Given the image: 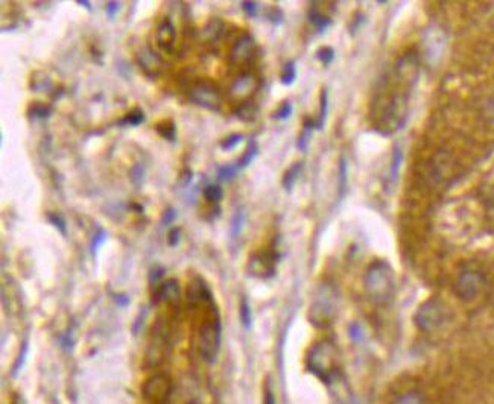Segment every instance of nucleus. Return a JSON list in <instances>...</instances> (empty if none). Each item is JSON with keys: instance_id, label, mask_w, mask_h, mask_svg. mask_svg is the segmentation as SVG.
Here are the masks:
<instances>
[{"instance_id": "a211bd4d", "label": "nucleus", "mask_w": 494, "mask_h": 404, "mask_svg": "<svg viewBox=\"0 0 494 404\" xmlns=\"http://www.w3.org/2000/svg\"><path fill=\"white\" fill-rule=\"evenodd\" d=\"M309 19H310V22L313 23V26H315V28H317L320 32L326 31V29L329 28V26L331 25V19H330V17L326 15V14H322V13L318 10L317 4H313L312 10H310V13H309Z\"/></svg>"}, {"instance_id": "f8f14e48", "label": "nucleus", "mask_w": 494, "mask_h": 404, "mask_svg": "<svg viewBox=\"0 0 494 404\" xmlns=\"http://www.w3.org/2000/svg\"><path fill=\"white\" fill-rule=\"evenodd\" d=\"M152 302L157 304L160 301L166 302L169 307L179 309V301H181V292H179V284L175 278H169L166 281H161L152 293Z\"/></svg>"}, {"instance_id": "393cba45", "label": "nucleus", "mask_w": 494, "mask_h": 404, "mask_svg": "<svg viewBox=\"0 0 494 404\" xmlns=\"http://www.w3.org/2000/svg\"><path fill=\"white\" fill-rule=\"evenodd\" d=\"M157 132H158L160 136L163 137V139H167L169 141H174V140H175V136H177L175 125H174L172 122H165V123H160L158 127H157Z\"/></svg>"}, {"instance_id": "9b49d317", "label": "nucleus", "mask_w": 494, "mask_h": 404, "mask_svg": "<svg viewBox=\"0 0 494 404\" xmlns=\"http://www.w3.org/2000/svg\"><path fill=\"white\" fill-rule=\"evenodd\" d=\"M256 52V41L249 34H244L235 41L230 52V64L231 66H242L245 62L251 61Z\"/></svg>"}, {"instance_id": "0eeeda50", "label": "nucleus", "mask_w": 494, "mask_h": 404, "mask_svg": "<svg viewBox=\"0 0 494 404\" xmlns=\"http://www.w3.org/2000/svg\"><path fill=\"white\" fill-rule=\"evenodd\" d=\"M336 315V304H335V293L331 292L330 287H322L321 293L313 301L309 312V318L313 326L320 328L329 327L334 322Z\"/></svg>"}, {"instance_id": "f704fd0d", "label": "nucleus", "mask_w": 494, "mask_h": 404, "mask_svg": "<svg viewBox=\"0 0 494 404\" xmlns=\"http://www.w3.org/2000/svg\"><path fill=\"white\" fill-rule=\"evenodd\" d=\"M291 113H292V105H291V102H284V104L280 106V110H278V111L275 113L274 118L278 119V120H286V119L291 116Z\"/></svg>"}, {"instance_id": "cd10ccee", "label": "nucleus", "mask_w": 494, "mask_h": 404, "mask_svg": "<svg viewBox=\"0 0 494 404\" xmlns=\"http://www.w3.org/2000/svg\"><path fill=\"white\" fill-rule=\"evenodd\" d=\"M239 170H240L239 165H227V166L219 167L218 175L222 181H231V179L238 175Z\"/></svg>"}, {"instance_id": "37998d69", "label": "nucleus", "mask_w": 494, "mask_h": 404, "mask_svg": "<svg viewBox=\"0 0 494 404\" xmlns=\"http://www.w3.org/2000/svg\"><path fill=\"white\" fill-rule=\"evenodd\" d=\"M175 216H177V214H175V210H174V209H169V210L165 213V216H163V222H165L166 225H167V223H170V222H172V221L175 219Z\"/></svg>"}, {"instance_id": "a878e982", "label": "nucleus", "mask_w": 494, "mask_h": 404, "mask_svg": "<svg viewBox=\"0 0 494 404\" xmlns=\"http://www.w3.org/2000/svg\"><path fill=\"white\" fill-rule=\"evenodd\" d=\"M257 149H259V148H257V143H256V141H251L248 149H247V152L244 154V157H242V158L238 161V165H239L240 169L247 167V166L251 163V161H253V160L256 158Z\"/></svg>"}, {"instance_id": "a18cd8bd", "label": "nucleus", "mask_w": 494, "mask_h": 404, "mask_svg": "<svg viewBox=\"0 0 494 404\" xmlns=\"http://www.w3.org/2000/svg\"><path fill=\"white\" fill-rule=\"evenodd\" d=\"M78 4H79V5H83L84 8H87V10H92V8H90V4H88V2H84V0H83V2H81V0H79Z\"/></svg>"}, {"instance_id": "c756f323", "label": "nucleus", "mask_w": 494, "mask_h": 404, "mask_svg": "<svg viewBox=\"0 0 494 404\" xmlns=\"http://www.w3.org/2000/svg\"><path fill=\"white\" fill-rule=\"evenodd\" d=\"M317 57L322 62V64L329 66V64H331V61L335 60V50L331 48H321L317 53Z\"/></svg>"}, {"instance_id": "a19ab883", "label": "nucleus", "mask_w": 494, "mask_h": 404, "mask_svg": "<svg viewBox=\"0 0 494 404\" xmlns=\"http://www.w3.org/2000/svg\"><path fill=\"white\" fill-rule=\"evenodd\" d=\"M179 232H181V231H179V228H172V230L169 231L167 239H169V245H170V246L178 245V242H179Z\"/></svg>"}, {"instance_id": "b1692460", "label": "nucleus", "mask_w": 494, "mask_h": 404, "mask_svg": "<svg viewBox=\"0 0 494 404\" xmlns=\"http://www.w3.org/2000/svg\"><path fill=\"white\" fill-rule=\"evenodd\" d=\"M143 120H145V114H143L142 110L136 109L134 111L125 116V118L119 123L123 125V127H137V125H140Z\"/></svg>"}, {"instance_id": "aec40b11", "label": "nucleus", "mask_w": 494, "mask_h": 404, "mask_svg": "<svg viewBox=\"0 0 494 404\" xmlns=\"http://www.w3.org/2000/svg\"><path fill=\"white\" fill-rule=\"evenodd\" d=\"M392 404H425V398L418 391H408L399 395V397L392 401Z\"/></svg>"}, {"instance_id": "412c9836", "label": "nucleus", "mask_w": 494, "mask_h": 404, "mask_svg": "<svg viewBox=\"0 0 494 404\" xmlns=\"http://www.w3.org/2000/svg\"><path fill=\"white\" fill-rule=\"evenodd\" d=\"M301 170H303L301 163H295L289 170H286V174L283 176V187L286 188V190H291V188L294 187L296 179L300 178Z\"/></svg>"}, {"instance_id": "e433bc0d", "label": "nucleus", "mask_w": 494, "mask_h": 404, "mask_svg": "<svg viewBox=\"0 0 494 404\" xmlns=\"http://www.w3.org/2000/svg\"><path fill=\"white\" fill-rule=\"evenodd\" d=\"M32 116H37V118H48V116H50L52 110L49 109V106H44V105H34L32 106V110H31Z\"/></svg>"}, {"instance_id": "f03ea898", "label": "nucleus", "mask_w": 494, "mask_h": 404, "mask_svg": "<svg viewBox=\"0 0 494 404\" xmlns=\"http://www.w3.org/2000/svg\"><path fill=\"white\" fill-rule=\"evenodd\" d=\"M365 287L376 304H390L395 295V277L391 266L382 260L374 262L366 271Z\"/></svg>"}, {"instance_id": "473e14b6", "label": "nucleus", "mask_w": 494, "mask_h": 404, "mask_svg": "<svg viewBox=\"0 0 494 404\" xmlns=\"http://www.w3.org/2000/svg\"><path fill=\"white\" fill-rule=\"evenodd\" d=\"M242 139H244V137H242L240 134H233V136L227 137L226 140H222L221 148H222L224 151H230V149H233V148H236V146L239 145V143L242 141Z\"/></svg>"}, {"instance_id": "58836bf2", "label": "nucleus", "mask_w": 494, "mask_h": 404, "mask_svg": "<svg viewBox=\"0 0 494 404\" xmlns=\"http://www.w3.org/2000/svg\"><path fill=\"white\" fill-rule=\"evenodd\" d=\"M105 239H107V232L104 230H99L97 235L93 236V240H92V253H95V251L102 245V242Z\"/></svg>"}, {"instance_id": "bb28decb", "label": "nucleus", "mask_w": 494, "mask_h": 404, "mask_svg": "<svg viewBox=\"0 0 494 404\" xmlns=\"http://www.w3.org/2000/svg\"><path fill=\"white\" fill-rule=\"evenodd\" d=\"M402 151L399 148H395V152H394V157H392V165H391V172H390V178H391V183L394 184L395 181H397V176H399V170H400V165H402Z\"/></svg>"}, {"instance_id": "1a4fd4ad", "label": "nucleus", "mask_w": 494, "mask_h": 404, "mask_svg": "<svg viewBox=\"0 0 494 404\" xmlns=\"http://www.w3.org/2000/svg\"><path fill=\"white\" fill-rule=\"evenodd\" d=\"M485 287V275L478 269H465L460 274L455 284V292L462 301L478 298Z\"/></svg>"}, {"instance_id": "39448f33", "label": "nucleus", "mask_w": 494, "mask_h": 404, "mask_svg": "<svg viewBox=\"0 0 494 404\" xmlns=\"http://www.w3.org/2000/svg\"><path fill=\"white\" fill-rule=\"evenodd\" d=\"M169 319L158 316L151 328L149 339L145 351V365L148 368H158L163 363L170 353V336H172Z\"/></svg>"}, {"instance_id": "423d86ee", "label": "nucleus", "mask_w": 494, "mask_h": 404, "mask_svg": "<svg viewBox=\"0 0 494 404\" xmlns=\"http://www.w3.org/2000/svg\"><path fill=\"white\" fill-rule=\"evenodd\" d=\"M172 391V379L165 372L151 374L142 386V395L146 404H169Z\"/></svg>"}, {"instance_id": "6ab92c4d", "label": "nucleus", "mask_w": 494, "mask_h": 404, "mask_svg": "<svg viewBox=\"0 0 494 404\" xmlns=\"http://www.w3.org/2000/svg\"><path fill=\"white\" fill-rule=\"evenodd\" d=\"M313 128H315V122H312L310 119H306V122H304L303 132L300 134L299 141H296V146H299L300 151H306V149H308L309 141H310V139H312Z\"/></svg>"}, {"instance_id": "5701e85b", "label": "nucleus", "mask_w": 494, "mask_h": 404, "mask_svg": "<svg viewBox=\"0 0 494 404\" xmlns=\"http://www.w3.org/2000/svg\"><path fill=\"white\" fill-rule=\"evenodd\" d=\"M222 196H224L222 187L218 184H210L204 188V197L207 200V202L218 204V202H221Z\"/></svg>"}, {"instance_id": "72a5a7b5", "label": "nucleus", "mask_w": 494, "mask_h": 404, "mask_svg": "<svg viewBox=\"0 0 494 404\" xmlns=\"http://www.w3.org/2000/svg\"><path fill=\"white\" fill-rule=\"evenodd\" d=\"M48 218H49V221L53 223V225H55V227L60 230L61 235H66V223H64V219H62L58 213H49Z\"/></svg>"}, {"instance_id": "20e7f679", "label": "nucleus", "mask_w": 494, "mask_h": 404, "mask_svg": "<svg viewBox=\"0 0 494 404\" xmlns=\"http://www.w3.org/2000/svg\"><path fill=\"white\" fill-rule=\"evenodd\" d=\"M222 340V324L218 307L212 309L203 324L200 327V335H198V347H200V354L204 362L213 363L217 361L221 349Z\"/></svg>"}, {"instance_id": "4be33fe9", "label": "nucleus", "mask_w": 494, "mask_h": 404, "mask_svg": "<svg viewBox=\"0 0 494 404\" xmlns=\"http://www.w3.org/2000/svg\"><path fill=\"white\" fill-rule=\"evenodd\" d=\"M327 110H329V96H327V90L322 88L321 92V104H320V118L315 123L317 130H322L324 128V123L327 119Z\"/></svg>"}, {"instance_id": "f257e3e1", "label": "nucleus", "mask_w": 494, "mask_h": 404, "mask_svg": "<svg viewBox=\"0 0 494 404\" xmlns=\"http://www.w3.org/2000/svg\"><path fill=\"white\" fill-rule=\"evenodd\" d=\"M418 76V61L414 52L405 53L382 76L373 101V127L382 136H391L403 128L409 113L411 93Z\"/></svg>"}, {"instance_id": "4c0bfd02", "label": "nucleus", "mask_w": 494, "mask_h": 404, "mask_svg": "<svg viewBox=\"0 0 494 404\" xmlns=\"http://www.w3.org/2000/svg\"><path fill=\"white\" fill-rule=\"evenodd\" d=\"M131 181L136 184V186H140L143 183V167L142 166H134L132 170H131Z\"/></svg>"}, {"instance_id": "ddd939ff", "label": "nucleus", "mask_w": 494, "mask_h": 404, "mask_svg": "<svg viewBox=\"0 0 494 404\" xmlns=\"http://www.w3.org/2000/svg\"><path fill=\"white\" fill-rule=\"evenodd\" d=\"M278 254L275 251H265L249 258V271L260 278H269L275 274V263Z\"/></svg>"}, {"instance_id": "dca6fc26", "label": "nucleus", "mask_w": 494, "mask_h": 404, "mask_svg": "<svg viewBox=\"0 0 494 404\" xmlns=\"http://www.w3.org/2000/svg\"><path fill=\"white\" fill-rule=\"evenodd\" d=\"M254 88V76L251 74H244L236 78L231 85V95L235 97H245L253 92Z\"/></svg>"}, {"instance_id": "2eb2a0df", "label": "nucleus", "mask_w": 494, "mask_h": 404, "mask_svg": "<svg viewBox=\"0 0 494 404\" xmlns=\"http://www.w3.org/2000/svg\"><path fill=\"white\" fill-rule=\"evenodd\" d=\"M139 64L143 69V71L148 76H157L158 71L161 69V60L156 52H152L151 49H142L137 55Z\"/></svg>"}, {"instance_id": "9d476101", "label": "nucleus", "mask_w": 494, "mask_h": 404, "mask_svg": "<svg viewBox=\"0 0 494 404\" xmlns=\"http://www.w3.org/2000/svg\"><path fill=\"white\" fill-rule=\"evenodd\" d=\"M191 101L196 105L203 106V109H207L212 111H218L221 109V95L218 87L209 83V81H201V83H196L191 93H188Z\"/></svg>"}, {"instance_id": "4468645a", "label": "nucleus", "mask_w": 494, "mask_h": 404, "mask_svg": "<svg viewBox=\"0 0 494 404\" xmlns=\"http://www.w3.org/2000/svg\"><path fill=\"white\" fill-rule=\"evenodd\" d=\"M175 41H177L175 26H174L172 20L169 19V17H165V19L160 22L158 28H157V44H158V48L163 52H166V53H170L175 48Z\"/></svg>"}, {"instance_id": "c9c22d12", "label": "nucleus", "mask_w": 494, "mask_h": 404, "mask_svg": "<svg viewBox=\"0 0 494 404\" xmlns=\"http://www.w3.org/2000/svg\"><path fill=\"white\" fill-rule=\"evenodd\" d=\"M242 222H244V213L238 211L235 219H233V225H231V235H233V237H236V236L239 235V232H240Z\"/></svg>"}, {"instance_id": "7c9ffc66", "label": "nucleus", "mask_w": 494, "mask_h": 404, "mask_svg": "<svg viewBox=\"0 0 494 404\" xmlns=\"http://www.w3.org/2000/svg\"><path fill=\"white\" fill-rule=\"evenodd\" d=\"M339 188H341V196H344L347 188V163L344 158L341 160V165H339Z\"/></svg>"}, {"instance_id": "c85d7f7f", "label": "nucleus", "mask_w": 494, "mask_h": 404, "mask_svg": "<svg viewBox=\"0 0 494 404\" xmlns=\"http://www.w3.org/2000/svg\"><path fill=\"white\" fill-rule=\"evenodd\" d=\"M295 78H296L295 64H294V62H287V64L283 67V71H282V83L284 85H291L295 81Z\"/></svg>"}, {"instance_id": "c03bdc74", "label": "nucleus", "mask_w": 494, "mask_h": 404, "mask_svg": "<svg viewBox=\"0 0 494 404\" xmlns=\"http://www.w3.org/2000/svg\"><path fill=\"white\" fill-rule=\"evenodd\" d=\"M265 404H275V398H274V393L271 391V388H266L265 391Z\"/></svg>"}, {"instance_id": "7ed1b4c3", "label": "nucleus", "mask_w": 494, "mask_h": 404, "mask_svg": "<svg viewBox=\"0 0 494 404\" xmlns=\"http://www.w3.org/2000/svg\"><path fill=\"white\" fill-rule=\"evenodd\" d=\"M339 354L336 347L322 340L317 345H313L308 356V368L309 371L315 374L320 380L324 383H331L338 379L339 374Z\"/></svg>"}, {"instance_id": "ea45409f", "label": "nucleus", "mask_w": 494, "mask_h": 404, "mask_svg": "<svg viewBox=\"0 0 494 404\" xmlns=\"http://www.w3.org/2000/svg\"><path fill=\"white\" fill-rule=\"evenodd\" d=\"M242 10H244L249 17H256L257 4L256 2H242Z\"/></svg>"}, {"instance_id": "79ce46f5", "label": "nucleus", "mask_w": 494, "mask_h": 404, "mask_svg": "<svg viewBox=\"0 0 494 404\" xmlns=\"http://www.w3.org/2000/svg\"><path fill=\"white\" fill-rule=\"evenodd\" d=\"M119 8H121V4H119V2H110L109 5H107V15H109L110 19H113V17H114L116 14H118Z\"/></svg>"}, {"instance_id": "2f4dec72", "label": "nucleus", "mask_w": 494, "mask_h": 404, "mask_svg": "<svg viewBox=\"0 0 494 404\" xmlns=\"http://www.w3.org/2000/svg\"><path fill=\"white\" fill-rule=\"evenodd\" d=\"M240 319H242V324H244L247 328L251 327V309L248 306V302L247 300H242L240 302Z\"/></svg>"}, {"instance_id": "6e6552de", "label": "nucleus", "mask_w": 494, "mask_h": 404, "mask_svg": "<svg viewBox=\"0 0 494 404\" xmlns=\"http://www.w3.org/2000/svg\"><path fill=\"white\" fill-rule=\"evenodd\" d=\"M447 319V309L439 300H429L418 307L414 321L421 331H434Z\"/></svg>"}, {"instance_id": "f3484780", "label": "nucleus", "mask_w": 494, "mask_h": 404, "mask_svg": "<svg viewBox=\"0 0 494 404\" xmlns=\"http://www.w3.org/2000/svg\"><path fill=\"white\" fill-rule=\"evenodd\" d=\"M224 28H226V26H224V22H222V20H219V19H212L207 25H205V28H204V31H203L205 40L210 41V43L218 41V40L221 39L222 32H224Z\"/></svg>"}]
</instances>
